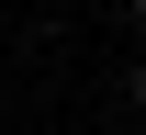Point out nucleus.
Returning a JSON list of instances; mask_svg holds the SVG:
<instances>
[{"label":"nucleus","mask_w":146,"mask_h":135,"mask_svg":"<svg viewBox=\"0 0 146 135\" xmlns=\"http://www.w3.org/2000/svg\"><path fill=\"white\" fill-rule=\"evenodd\" d=\"M135 101H146V68H135Z\"/></svg>","instance_id":"nucleus-1"}]
</instances>
